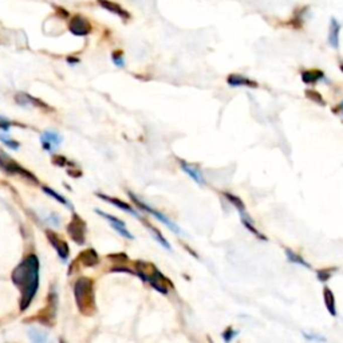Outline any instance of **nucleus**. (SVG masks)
<instances>
[{
    "mask_svg": "<svg viewBox=\"0 0 343 343\" xmlns=\"http://www.w3.org/2000/svg\"><path fill=\"white\" fill-rule=\"evenodd\" d=\"M12 282L22 292L20 310H27L39 288V260L35 255L27 256L12 271Z\"/></svg>",
    "mask_w": 343,
    "mask_h": 343,
    "instance_id": "nucleus-1",
    "label": "nucleus"
},
{
    "mask_svg": "<svg viewBox=\"0 0 343 343\" xmlns=\"http://www.w3.org/2000/svg\"><path fill=\"white\" fill-rule=\"evenodd\" d=\"M74 296L76 306L83 315H93L96 312V294L94 283L89 278H80L74 284Z\"/></svg>",
    "mask_w": 343,
    "mask_h": 343,
    "instance_id": "nucleus-2",
    "label": "nucleus"
},
{
    "mask_svg": "<svg viewBox=\"0 0 343 343\" xmlns=\"http://www.w3.org/2000/svg\"><path fill=\"white\" fill-rule=\"evenodd\" d=\"M67 233L72 239V241L82 245V244H84V237H86V223L80 219L79 216L74 215L70 224H68Z\"/></svg>",
    "mask_w": 343,
    "mask_h": 343,
    "instance_id": "nucleus-3",
    "label": "nucleus"
},
{
    "mask_svg": "<svg viewBox=\"0 0 343 343\" xmlns=\"http://www.w3.org/2000/svg\"><path fill=\"white\" fill-rule=\"evenodd\" d=\"M129 196H130V199H132L133 201H134V203H136L137 207L141 208V209H142V211L148 212V213H150V215H152V216H154V217H156V219L160 220L161 223H164L165 225H166V227L169 228V229H172V231L176 232V233H181V229H180V228L177 227V225H176L175 223H173V221H170V220H169L168 217H166V216L162 215V213H161V212L156 211V209H153L152 207H149L148 204L142 203V201H141V200L137 199L136 196L133 195V193H130V192H129Z\"/></svg>",
    "mask_w": 343,
    "mask_h": 343,
    "instance_id": "nucleus-4",
    "label": "nucleus"
},
{
    "mask_svg": "<svg viewBox=\"0 0 343 343\" xmlns=\"http://www.w3.org/2000/svg\"><path fill=\"white\" fill-rule=\"evenodd\" d=\"M68 30L72 35L86 36L92 32V24L84 16L74 15L68 22Z\"/></svg>",
    "mask_w": 343,
    "mask_h": 343,
    "instance_id": "nucleus-5",
    "label": "nucleus"
},
{
    "mask_svg": "<svg viewBox=\"0 0 343 343\" xmlns=\"http://www.w3.org/2000/svg\"><path fill=\"white\" fill-rule=\"evenodd\" d=\"M46 235H47L48 241L51 243L52 247L55 248V251L58 252V255H59L60 259L67 260L68 253H70V249H68L67 243H66L64 240L59 239V237H58V235H56V233H54V232H51V231L46 232Z\"/></svg>",
    "mask_w": 343,
    "mask_h": 343,
    "instance_id": "nucleus-6",
    "label": "nucleus"
},
{
    "mask_svg": "<svg viewBox=\"0 0 343 343\" xmlns=\"http://www.w3.org/2000/svg\"><path fill=\"white\" fill-rule=\"evenodd\" d=\"M96 212L98 213V215H101L102 217H105V219L108 220V221H110V225H112L114 229H116L118 233H120L121 236H124V237H126V239H130L133 240L134 239V236L130 233V232L126 229V225H125V223L122 221V220L117 219V217H114V216H110L108 215V213H105V212L100 211V209H96Z\"/></svg>",
    "mask_w": 343,
    "mask_h": 343,
    "instance_id": "nucleus-7",
    "label": "nucleus"
},
{
    "mask_svg": "<svg viewBox=\"0 0 343 343\" xmlns=\"http://www.w3.org/2000/svg\"><path fill=\"white\" fill-rule=\"evenodd\" d=\"M98 4H100L104 10H106V11L112 12V14H114V15L117 16H120L121 19L129 20L132 18L130 12L126 11L122 6H120L118 3H114L112 0H98Z\"/></svg>",
    "mask_w": 343,
    "mask_h": 343,
    "instance_id": "nucleus-8",
    "label": "nucleus"
},
{
    "mask_svg": "<svg viewBox=\"0 0 343 343\" xmlns=\"http://www.w3.org/2000/svg\"><path fill=\"white\" fill-rule=\"evenodd\" d=\"M339 34L340 23L335 18L330 19V27H328V43L332 48H339Z\"/></svg>",
    "mask_w": 343,
    "mask_h": 343,
    "instance_id": "nucleus-9",
    "label": "nucleus"
},
{
    "mask_svg": "<svg viewBox=\"0 0 343 343\" xmlns=\"http://www.w3.org/2000/svg\"><path fill=\"white\" fill-rule=\"evenodd\" d=\"M42 146H43L47 152H51L52 146H58L62 142V137L56 132H44L42 138H40Z\"/></svg>",
    "mask_w": 343,
    "mask_h": 343,
    "instance_id": "nucleus-10",
    "label": "nucleus"
},
{
    "mask_svg": "<svg viewBox=\"0 0 343 343\" xmlns=\"http://www.w3.org/2000/svg\"><path fill=\"white\" fill-rule=\"evenodd\" d=\"M227 82L229 86L239 88V86H245V88H258V83L253 80L248 79L247 76L237 75V74H231L227 78Z\"/></svg>",
    "mask_w": 343,
    "mask_h": 343,
    "instance_id": "nucleus-11",
    "label": "nucleus"
},
{
    "mask_svg": "<svg viewBox=\"0 0 343 343\" xmlns=\"http://www.w3.org/2000/svg\"><path fill=\"white\" fill-rule=\"evenodd\" d=\"M98 197H100V199H102V200H105V201H108V203L113 204L114 207L120 208V209H122V211L128 212V213H130V215L136 216V217H138V216H140L136 211H134V209H133L132 207H130V205H129V204L124 203V201H121V200L114 199V197H110V196L102 195V193H98Z\"/></svg>",
    "mask_w": 343,
    "mask_h": 343,
    "instance_id": "nucleus-12",
    "label": "nucleus"
},
{
    "mask_svg": "<svg viewBox=\"0 0 343 343\" xmlns=\"http://www.w3.org/2000/svg\"><path fill=\"white\" fill-rule=\"evenodd\" d=\"M180 164H181V168H183V170L187 173V175H189L192 177V179L195 180L196 183L200 184V185H204L205 184V180H204L203 175H201V172L199 170V169L196 168V166H193V165L188 164V162H185V161H180Z\"/></svg>",
    "mask_w": 343,
    "mask_h": 343,
    "instance_id": "nucleus-13",
    "label": "nucleus"
},
{
    "mask_svg": "<svg viewBox=\"0 0 343 343\" xmlns=\"http://www.w3.org/2000/svg\"><path fill=\"white\" fill-rule=\"evenodd\" d=\"M324 79V72L320 70H306L302 72V80L306 84H314Z\"/></svg>",
    "mask_w": 343,
    "mask_h": 343,
    "instance_id": "nucleus-14",
    "label": "nucleus"
},
{
    "mask_svg": "<svg viewBox=\"0 0 343 343\" xmlns=\"http://www.w3.org/2000/svg\"><path fill=\"white\" fill-rule=\"evenodd\" d=\"M323 298H324V306L327 308V311L331 314L332 316L336 315V306H335V296L332 294V291L328 287L323 290Z\"/></svg>",
    "mask_w": 343,
    "mask_h": 343,
    "instance_id": "nucleus-15",
    "label": "nucleus"
},
{
    "mask_svg": "<svg viewBox=\"0 0 343 343\" xmlns=\"http://www.w3.org/2000/svg\"><path fill=\"white\" fill-rule=\"evenodd\" d=\"M80 263L86 266V267H93L98 263V255L94 249H88V251L82 252L79 255Z\"/></svg>",
    "mask_w": 343,
    "mask_h": 343,
    "instance_id": "nucleus-16",
    "label": "nucleus"
},
{
    "mask_svg": "<svg viewBox=\"0 0 343 343\" xmlns=\"http://www.w3.org/2000/svg\"><path fill=\"white\" fill-rule=\"evenodd\" d=\"M224 196H225V197L231 201V204H233V207L237 208V211H239L241 219H249V217L247 216V212H245V208H244L243 201H241L237 196L231 195V193H228V192H224Z\"/></svg>",
    "mask_w": 343,
    "mask_h": 343,
    "instance_id": "nucleus-17",
    "label": "nucleus"
},
{
    "mask_svg": "<svg viewBox=\"0 0 343 343\" xmlns=\"http://www.w3.org/2000/svg\"><path fill=\"white\" fill-rule=\"evenodd\" d=\"M286 253H287V259L291 262V263H295V264H299V266H303V267L308 268V270H311V264H308L306 260L303 259V258H300L298 253H295V252H292L291 249H286Z\"/></svg>",
    "mask_w": 343,
    "mask_h": 343,
    "instance_id": "nucleus-18",
    "label": "nucleus"
},
{
    "mask_svg": "<svg viewBox=\"0 0 343 343\" xmlns=\"http://www.w3.org/2000/svg\"><path fill=\"white\" fill-rule=\"evenodd\" d=\"M307 10H308L307 7H302L294 12V16H292L291 22H290V23L294 26V28H300L302 26H303V15H304V12L307 11Z\"/></svg>",
    "mask_w": 343,
    "mask_h": 343,
    "instance_id": "nucleus-19",
    "label": "nucleus"
},
{
    "mask_svg": "<svg viewBox=\"0 0 343 343\" xmlns=\"http://www.w3.org/2000/svg\"><path fill=\"white\" fill-rule=\"evenodd\" d=\"M43 192L46 193V195H48L50 197H52V199H55L56 201H59L60 204H63V205H66V207H68L70 209H71V204H70V201H68L66 197H63V196H60L58 192H55V191H52L51 188H48V187H43Z\"/></svg>",
    "mask_w": 343,
    "mask_h": 343,
    "instance_id": "nucleus-20",
    "label": "nucleus"
},
{
    "mask_svg": "<svg viewBox=\"0 0 343 343\" xmlns=\"http://www.w3.org/2000/svg\"><path fill=\"white\" fill-rule=\"evenodd\" d=\"M146 227L149 228V231L152 232L153 233V237L158 241V243L162 245L164 248H166V249H172V247H170V244H169V241L166 239H165L164 236L161 235V232L158 231V229H156V228H153L152 225H149V224H146Z\"/></svg>",
    "mask_w": 343,
    "mask_h": 343,
    "instance_id": "nucleus-21",
    "label": "nucleus"
},
{
    "mask_svg": "<svg viewBox=\"0 0 343 343\" xmlns=\"http://www.w3.org/2000/svg\"><path fill=\"white\" fill-rule=\"evenodd\" d=\"M28 335H30V338H31L34 342H44V340L47 339V334H44L43 331L36 330V328L30 330V331H28Z\"/></svg>",
    "mask_w": 343,
    "mask_h": 343,
    "instance_id": "nucleus-22",
    "label": "nucleus"
},
{
    "mask_svg": "<svg viewBox=\"0 0 343 343\" xmlns=\"http://www.w3.org/2000/svg\"><path fill=\"white\" fill-rule=\"evenodd\" d=\"M306 96H307L310 100L314 101V102H316L318 105H320V106H324V105H326V102H324V100L322 98V96H320L316 90H306Z\"/></svg>",
    "mask_w": 343,
    "mask_h": 343,
    "instance_id": "nucleus-23",
    "label": "nucleus"
},
{
    "mask_svg": "<svg viewBox=\"0 0 343 343\" xmlns=\"http://www.w3.org/2000/svg\"><path fill=\"white\" fill-rule=\"evenodd\" d=\"M241 221H243V224L245 225V228H248V229H249V231H251L252 233L256 236V237H258V239L267 240V237H266V236L262 235V233H260V232L258 231L255 227H253V223H251V220L249 219H241Z\"/></svg>",
    "mask_w": 343,
    "mask_h": 343,
    "instance_id": "nucleus-24",
    "label": "nucleus"
},
{
    "mask_svg": "<svg viewBox=\"0 0 343 343\" xmlns=\"http://www.w3.org/2000/svg\"><path fill=\"white\" fill-rule=\"evenodd\" d=\"M335 272V268H330V270H319V271H316V275H318V279L320 280V282H327L330 278L332 276V274Z\"/></svg>",
    "mask_w": 343,
    "mask_h": 343,
    "instance_id": "nucleus-25",
    "label": "nucleus"
},
{
    "mask_svg": "<svg viewBox=\"0 0 343 343\" xmlns=\"http://www.w3.org/2000/svg\"><path fill=\"white\" fill-rule=\"evenodd\" d=\"M113 62H114V64L116 66H118V67H124L125 66V59H124V54L121 51H114L113 52Z\"/></svg>",
    "mask_w": 343,
    "mask_h": 343,
    "instance_id": "nucleus-26",
    "label": "nucleus"
},
{
    "mask_svg": "<svg viewBox=\"0 0 343 343\" xmlns=\"http://www.w3.org/2000/svg\"><path fill=\"white\" fill-rule=\"evenodd\" d=\"M0 141H2V142H3V144L6 145V146L14 149V150H16V149H19V146H20L19 142H16V141L11 140V138H8V137L2 136V134H0Z\"/></svg>",
    "mask_w": 343,
    "mask_h": 343,
    "instance_id": "nucleus-27",
    "label": "nucleus"
},
{
    "mask_svg": "<svg viewBox=\"0 0 343 343\" xmlns=\"http://www.w3.org/2000/svg\"><path fill=\"white\" fill-rule=\"evenodd\" d=\"M237 334H239V332L236 331V330H233L232 327H228L227 330L223 332V339L225 340V342H231V340L237 335Z\"/></svg>",
    "mask_w": 343,
    "mask_h": 343,
    "instance_id": "nucleus-28",
    "label": "nucleus"
},
{
    "mask_svg": "<svg viewBox=\"0 0 343 343\" xmlns=\"http://www.w3.org/2000/svg\"><path fill=\"white\" fill-rule=\"evenodd\" d=\"M10 128H11V122L8 120H6V118H3V117H0V129H3V130L7 132Z\"/></svg>",
    "mask_w": 343,
    "mask_h": 343,
    "instance_id": "nucleus-29",
    "label": "nucleus"
},
{
    "mask_svg": "<svg viewBox=\"0 0 343 343\" xmlns=\"http://www.w3.org/2000/svg\"><path fill=\"white\" fill-rule=\"evenodd\" d=\"M303 336H304V338H306V339H308V340H322V342H323V340H326L323 338V336L310 335V334H306V332H304V334H303Z\"/></svg>",
    "mask_w": 343,
    "mask_h": 343,
    "instance_id": "nucleus-30",
    "label": "nucleus"
},
{
    "mask_svg": "<svg viewBox=\"0 0 343 343\" xmlns=\"http://www.w3.org/2000/svg\"><path fill=\"white\" fill-rule=\"evenodd\" d=\"M68 62H70V63H74V62H78V59H76V58H75V59H74V58H68Z\"/></svg>",
    "mask_w": 343,
    "mask_h": 343,
    "instance_id": "nucleus-31",
    "label": "nucleus"
},
{
    "mask_svg": "<svg viewBox=\"0 0 343 343\" xmlns=\"http://www.w3.org/2000/svg\"><path fill=\"white\" fill-rule=\"evenodd\" d=\"M339 110H340V112H342V113H343V102H342V104H340V105H339Z\"/></svg>",
    "mask_w": 343,
    "mask_h": 343,
    "instance_id": "nucleus-32",
    "label": "nucleus"
},
{
    "mask_svg": "<svg viewBox=\"0 0 343 343\" xmlns=\"http://www.w3.org/2000/svg\"><path fill=\"white\" fill-rule=\"evenodd\" d=\"M340 70H342V71H343V64H340Z\"/></svg>",
    "mask_w": 343,
    "mask_h": 343,
    "instance_id": "nucleus-33",
    "label": "nucleus"
}]
</instances>
